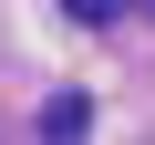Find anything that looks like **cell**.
Wrapping results in <instances>:
<instances>
[{
	"instance_id": "cell-1",
	"label": "cell",
	"mask_w": 155,
	"mask_h": 145,
	"mask_svg": "<svg viewBox=\"0 0 155 145\" xmlns=\"http://www.w3.org/2000/svg\"><path fill=\"white\" fill-rule=\"evenodd\" d=\"M41 124H52V135H83V124H93V104H83V93H52V104H41Z\"/></svg>"
},
{
	"instance_id": "cell-2",
	"label": "cell",
	"mask_w": 155,
	"mask_h": 145,
	"mask_svg": "<svg viewBox=\"0 0 155 145\" xmlns=\"http://www.w3.org/2000/svg\"><path fill=\"white\" fill-rule=\"evenodd\" d=\"M62 11H72V21H93V31H104V21L124 11V0H62Z\"/></svg>"
}]
</instances>
